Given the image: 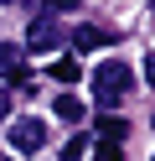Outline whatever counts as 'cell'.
Instances as JSON below:
<instances>
[{"label": "cell", "mask_w": 155, "mask_h": 161, "mask_svg": "<svg viewBox=\"0 0 155 161\" xmlns=\"http://www.w3.org/2000/svg\"><path fill=\"white\" fill-rule=\"evenodd\" d=\"M98 135L109 140V146H119V140L129 135V125H124V119H114V114H103V119H98Z\"/></svg>", "instance_id": "52a82bcc"}, {"label": "cell", "mask_w": 155, "mask_h": 161, "mask_svg": "<svg viewBox=\"0 0 155 161\" xmlns=\"http://www.w3.org/2000/svg\"><path fill=\"white\" fill-rule=\"evenodd\" d=\"M52 78H57V83H78V78H83V68L72 63V57H62V63H52Z\"/></svg>", "instance_id": "ba28073f"}, {"label": "cell", "mask_w": 155, "mask_h": 161, "mask_svg": "<svg viewBox=\"0 0 155 161\" xmlns=\"http://www.w3.org/2000/svg\"><path fill=\"white\" fill-rule=\"evenodd\" d=\"M57 42H62L57 16H36V21H31V31H26V47H31V52H57Z\"/></svg>", "instance_id": "3957f363"}, {"label": "cell", "mask_w": 155, "mask_h": 161, "mask_svg": "<svg viewBox=\"0 0 155 161\" xmlns=\"http://www.w3.org/2000/svg\"><path fill=\"white\" fill-rule=\"evenodd\" d=\"M93 161H119V146H109V140H103V146H98V156H93Z\"/></svg>", "instance_id": "30bf717a"}, {"label": "cell", "mask_w": 155, "mask_h": 161, "mask_svg": "<svg viewBox=\"0 0 155 161\" xmlns=\"http://www.w3.org/2000/svg\"><path fill=\"white\" fill-rule=\"evenodd\" d=\"M0 119H10V94L0 88Z\"/></svg>", "instance_id": "7c38bea8"}, {"label": "cell", "mask_w": 155, "mask_h": 161, "mask_svg": "<svg viewBox=\"0 0 155 161\" xmlns=\"http://www.w3.org/2000/svg\"><path fill=\"white\" fill-rule=\"evenodd\" d=\"M129 83H134V73H129V63H119V57H109V63L93 68V99H98L103 109L119 104V99L129 94Z\"/></svg>", "instance_id": "6da1fadb"}, {"label": "cell", "mask_w": 155, "mask_h": 161, "mask_svg": "<svg viewBox=\"0 0 155 161\" xmlns=\"http://www.w3.org/2000/svg\"><path fill=\"white\" fill-rule=\"evenodd\" d=\"M103 42H109V31H98V26H78V31H72V47H78V52H98Z\"/></svg>", "instance_id": "5b68a950"}, {"label": "cell", "mask_w": 155, "mask_h": 161, "mask_svg": "<svg viewBox=\"0 0 155 161\" xmlns=\"http://www.w3.org/2000/svg\"><path fill=\"white\" fill-rule=\"evenodd\" d=\"M5 140H10L16 156H36V151L47 146V119H10Z\"/></svg>", "instance_id": "7a4b0ae2"}, {"label": "cell", "mask_w": 155, "mask_h": 161, "mask_svg": "<svg viewBox=\"0 0 155 161\" xmlns=\"http://www.w3.org/2000/svg\"><path fill=\"white\" fill-rule=\"evenodd\" d=\"M0 78H26V68H21V47H16V42H0Z\"/></svg>", "instance_id": "277c9868"}, {"label": "cell", "mask_w": 155, "mask_h": 161, "mask_svg": "<svg viewBox=\"0 0 155 161\" xmlns=\"http://www.w3.org/2000/svg\"><path fill=\"white\" fill-rule=\"evenodd\" d=\"M83 151H88V140H67L62 146V161H83Z\"/></svg>", "instance_id": "9c48e42d"}, {"label": "cell", "mask_w": 155, "mask_h": 161, "mask_svg": "<svg viewBox=\"0 0 155 161\" xmlns=\"http://www.w3.org/2000/svg\"><path fill=\"white\" fill-rule=\"evenodd\" d=\"M145 83H150V88H155V52H150V57H145Z\"/></svg>", "instance_id": "8fae6325"}, {"label": "cell", "mask_w": 155, "mask_h": 161, "mask_svg": "<svg viewBox=\"0 0 155 161\" xmlns=\"http://www.w3.org/2000/svg\"><path fill=\"white\" fill-rule=\"evenodd\" d=\"M0 5H5V0H0Z\"/></svg>", "instance_id": "4fadbf2b"}, {"label": "cell", "mask_w": 155, "mask_h": 161, "mask_svg": "<svg viewBox=\"0 0 155 161\" xmlns=\"http://www.w3.org/2000/svg\"><path fill=\"white\" fill-rule=\"evenodd\" d=\"M150 125H155V119H150Z\"/></svg>", "instance_id": "5bb4252c"}, {"label": "cell", "mask_w": 155, "mask_h": 161, "mask_svg": "<svg viewBox=\"0 0 155 161\" xmlns=\"http://www.w3.org/2000/svg\"><path fill=\"white\" fill-rule=\"evenodd\" d=\"M83 114H88V109H83V99H72V94H57V119H67V125H78Z\"/></svg>", "instance_id": "8992f818"}]
</instances>
